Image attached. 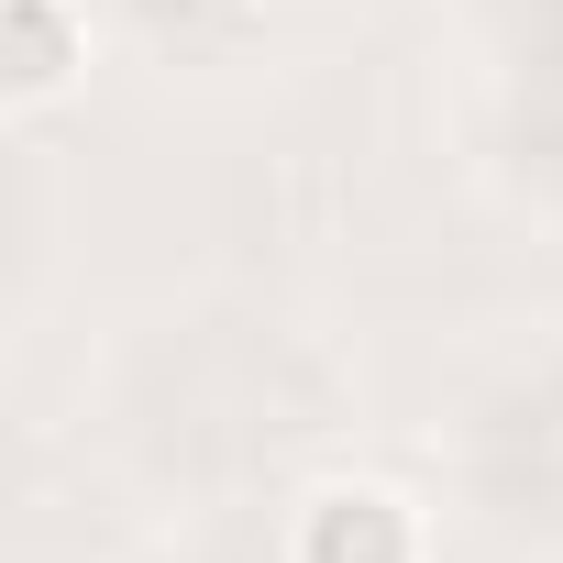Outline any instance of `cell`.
Wrapping results in <instances>:
<instances>
[{
	"instance_id": "1",
	"label": "cell",
	"mask_w": 563,
	"mask_h": 563,
	"mask_svg": "<svg viewBox=\"0 0 563 563\" xmlns=\"http://www.w3.org/2000/svg\"><path fill=\"white\" fill-rule=\"evenodd\" d=\"M299 563H420V530L387 486H332L299 519Z\"/></svg>"
},
{
	"instance_id": "2",
	"label": "cell",
	"mask_w": 563,
	"mask_h": 563,
	"mask_svg": "<svg viewBox=\"0 0 563 563\" xmlns=\"http://www.w3.org/2000/svg\"><path fill=\"white\" fill-rule=\"evenodd\" d=\"M78 67H89V23L67 12V0H0V89H12L23 111L56 100Z\"/></svg>"
}]
</instances>
